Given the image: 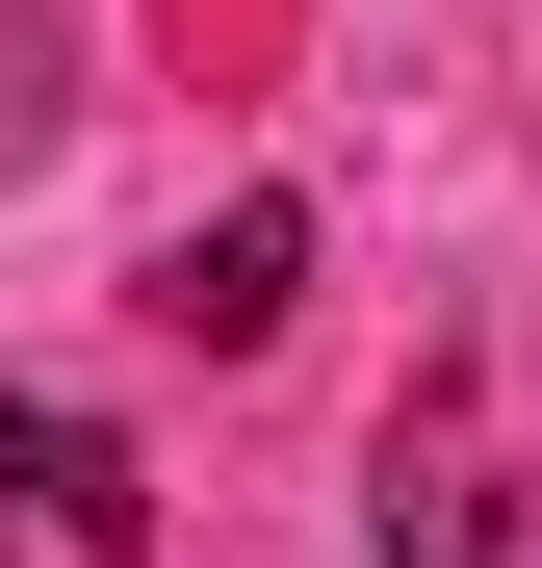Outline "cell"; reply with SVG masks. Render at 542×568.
<instances>
[{
	"instance_id": "cell-1",
	"label": "cell",
	"mask_w": 542,
	"mask_h": 568,
	"mask_svg": "<svg viewBox=\"0 0 542 568\" xmlns=\"http://www.w3.org/2000/svg\"><path fill=\"white\" fill-rule=\"evenodd\" d=\"M285 284H310V207H207V233L155 258V336H207V362H258V336H285Z\"/></svg>"
},
{
	"instance_id": "cell-2",
	"label": "cell",
	"mask_w": 542,
	"mask_h": 568,
	"mask_svg": "<svg viewBox=\"0 0 542 568\" xmlns=\"http://www.w3.org/2000/svg\"><path fill=\"white\" fill-rule=\"evenodd\" d=\"M0 517H27V542H78V568H130V542H155L104 414H0Z\"/></svg>"
}]
</instances>
